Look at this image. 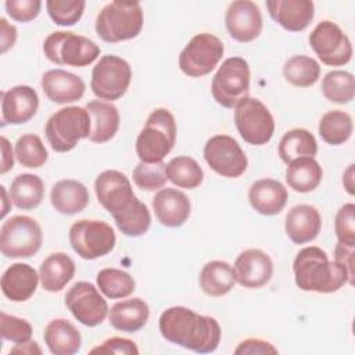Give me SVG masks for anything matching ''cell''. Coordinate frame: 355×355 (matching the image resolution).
<instances>
[{"mask_svg": "<svg viewBox=\"0 0 355 355\" xmlns=\"http://www.w3.org/2000/svg\"><path fill=\"white\" fill-rule=\"evenodd\" d=\"M161 336L197 354L214 352L220 343V326L212 316L196 313L186 306L165 309L158 320Z\"/></svg>", "mask_w": 355, "mask_h": 355, "instance_id": "6da1fadb", "label": "cell"}, {"mask_svg": "<svg viewBox=\"0 0 355 355\" xmlns=\"http://www.w3.org/2000/svg\"><path fill=\"white\" fill-rule=\"evenodd\" d=\"M293 272L295 284L302 291L330 294L349 283L347 269L337 261H330L316 245L300 250L293 262Z\"/></svg>", "mask_w": 355, "mask_h": 355, "instance_id": "7a4b0ae2", "label": "cell"}, {"mask_svg": "<svg viewBox=\"0 0 355 355\" xmlns=\"http://www.w3.org/2000/svg\"><path fill=\"white\" fill-rule=\"evenodd\" d=\"M176 143V121L166 108L154 110L136 139V154L141 162L155 164L172 151Z\"/></svg>", "mask_w": 355, "mask_h": 355, "instance_id": "3957f363", "label": "cell"}, {"mask_svg": "<svg viewBox=\"0 0 355 355\" xmlns=\"http://www.w3.org/2000/svg\"><path fill=\"white\" fill-rule=\"evenodd\" d=\"M143 10L137 1H111L96 17V33L107 43L136 37L143 28Z\"/></svg>", "mask_w": 355, "mask_h": 355, "instance_id": "277c9868", "label": "cell"}, {"mask_svg": "<svg viewBox=\"0 0 355 355\" xmlns=\"http://www.w3.org/2000/svg\"><path fill=\"white\" fill-rule=\"evenodd\" d=\"M92 128L90 115L86 108L69 105L54 112L46 122L44 133L50 147L57 153H67L89 137Z\"/></svg>", "mask_w": 355, "mask_h": 355, "instance_id": "5b68a950", "label": "cell"}, {"mask_svg": "<svg viewBox=\"0 0 355 355\" xmlns=\"http://www.w3.org/2000/svg\"><path fill=\"white\" fill-rule=\"evenodd\" d=\"M43 53L57 65L83 68L96 61L100 47L89 37L75 32H51L43 43Z\"/></svg>", "mask_w": 355, "mask_h": 355, "instance_id": "8992f818", "label": "cell"}, {"mask_svg": "<svg viewBox=\"0 0 355 355\" xmlns=\"http://www.w3.org/2000/svg\"><path fill=\"white\" fill-rule=\"evenodd\" d=\"M42 241V227L31 216L15 215L1 225L0 250L6 258H29L40 250Z\"/></svg>", "mask_w": 355, "mask_h": 355, "instance_id": "52a82bcc", "label": "cell"}, {"mask_svg": "<svg viewBox=\"0 0 355 355\" xmlns=\"http://www.w3.org/2000/svg\"><path fill=\"white\" fill-rule=\"evenodd\" d=\"M250 92V67L241 57H229L212 78L211 93L214 100L225 107L234 108Z\"/></svg>", "mask_w": 355, "mask_h": 355, "instance_id": "ba28073f", "label": "cell"}, {"mask_svg": "<svg viewBox=\"0 0 355 355\" xmlns=\"http://www.w3.org/2000/svg\"><path fill=\"white\" fill-rule=\"evenodd\" d=\"M69 244L82 258L93 261L110 254L115 244L116 236L114 229L104 220L79 219L69 227Z\"/></svg>", "mask_w": 355, "mask_h": 355, "instance_id": "9c48e42d", "label": "cell"}, {"mask_svg": "<svg viewBox=\"0 0 355 355\" xmlns=\"http://www.w3.org/2000/svg\"><path fill=\"white\" fill-rule=\"evenodd\" d=\"M98 204L107 209L115 222L126 216L141 201L135 196L129 179L119 171L107 169L94 180Z\"/></svg>", "mask_w": 355, "mask_h": 355, "instance_id": "30bf717a", "label": "cell"}, {"mask_svg": "<svg viewBox=\"0 0 355 355\" xmlns=\"http://www.w3.org/2000/svg\"><path fill=\"white\" fill-rule=\"evenodd\" d=\"M132 68L129 62L118 55H103L93 67L90 89L96 97L105 101L121 98L129 89Z\"/></svg>", "mask_w": 355, "mask_h": 355, "instance_id": "8fae6325", "label": "cell"}, {"mask_svg": "<svg viewBox=\"0 0 355 355\" xmlns=\"http://www.w3.org/2000/svg\"><path fill=\"white\" fill-rule=\"evenodd\" d=\"M234 125L241 139L251 146L266 144L275 133V119L268 107L250 96L234 107Z\"/></svg>", "mask_w": 355, "mask_h": 355, "instance_id": "7c38bea8", "label": "cell"}, {"mask_svg": "<svg viewBox=\"0 0 355 355\" xmlns=\"http://www.w3.org/2000/svg\"><path fill=\"white\" fill-rule=\"evenodd\" d=\"M223 43L212 33L202 32L193 36L179 55L180 71L190 78L211 73L223 57Z\"/></svg>", "mask_w": 355, "mask_h": 355, "instance_id": "4fadbf2b", "label": "cell"}, {"mask_svg": "<svg viewBox=\"0 0 355 355\" xmlns=\"http://www.w3.org/2000/svg\"><path fill=\"white\" fill-rule=\"evenodd\" d=\"M309 44L318 58L329 67H341L352 58V43L343 29L331 22H319L309 35Z\"/></svg>", "mask_w": 355, "mask_h": 355, "instance_id": "5bb4252c", "label": "cell"}, {"mask_svg": "<svg viewBox=\"0 0 355 355\" xmlns=\"http://www.w3.org/2000/svg\"><path fill=\"white\" fill-rule=\"evenodd\" d=\"M204 159L208 166L223 178H239L247 166L248 159L240 144L227 135H215L204 146Z\"/></svg>", "mask_w": 355, "mask_h": 355, "instance_id": "9a60e30c", "label": "cell"}, {"mask_svg": "<svg viewBox=\"0 0 355 355\" xmlns=\"http://www.w3.org/2000/svg\"><path fill=\"white\" fill-rule=\"evenodd\" d=\"M98 288L89 282L75 283L65 294V305L83 326L94 327L104 322L110 309Z\"/></svg>", "mask_w": 355, "mask_h": 355, "instance_id": "2e32d148", "label": "cell"}, {"mask_svg": "<svg viewBox=\"0 0 355 355\" xmlns=\"http://www.w3.org/2000/svg\"><path fill=\"white\" fill-rule=\"evenodd\" d=\"M225 25L230 37L240 43H250L262 32L261 10L250 0L232 1L226 10Z\"/></svg>", "mask_w": 355, "mask_h": 355, "instance_id": "e0dca14e", "label": "cell"}, {"mask_svg": "<svg viewBox=\"0 0 355 355\" xmlns=\"http://www.w3.org/2000/svg\"><path fill=\"white\" fill-rule=\"evenodd\" d=\"M236 282L245 288H259L268 284L273 275L270 257L259 248L243 251L234 262Z\"/></svg>", "mask_w": 355, "mask_h": 355, "instance_id": "ac0fdd59", "label": "cell"}, {"mask_svg": "<svg viewBox=\"0 0 355 355\" xmlns=\"http://www.w3.org/2000/svg\"><path fill=\"white\" fill-rule=\"evenodd\" d=\"M3 125H22L35 116L39 108L37 92L26 85H18L1 92Z\"/></svg>", "mask_w": 355, "mask_h": 355, "instance_id": "d6986e66", "label": "cell"}, {"mask_svg": "<svg viewBox=\"0 0 355 355\" xmlns=\"http://www.w3.org/2000/svg\"><path fill=\"white\" fill-rule=\"evenodd\" d=\"M270 18L288 32H301L312 22L315 4L311 0H269Z\"/></svg>", "mask_w": 355, "mask_h": 355, "instance_id": "ffe728a7", "label": "cell"}, {"mask_svg": "<svg viewBox=\"0 0 355 355\" xmlns=\"http://www.w3.org/2000/svg\"><path fill=\"white\" fill-rule=\"evenodd\" d=\"M40 85L47 98L55 104L75 103L83 97L86 89L80 76L61 68L44 72Z\"/></svg>", "mask_w": 355, "mask_h": 355, "instance_id": "44dd1931", "label": "cell"}, {"mask_svg": "<svg viewBox=\"0 0 355 355\" xmlns=\"http://www.w3.org/2000/svg\"><path fill=\"white\" fill-rule=\"evenodd\" d=\"M153 209L162 226L180 227L190 216L191 204L183 191L166 187L155 193Z\"/></svg>", "mask_w": 355, "mask_h": 355, "instance_id": "7402d4cb", "label": "cell"}, {"mask_svg": "<svg viewBox=\"0 0 355 355\" xmlns=\"http://www.w3.org/2000/svg\"><path fill=\"white\" fill-rule=\"evenodd\" d=\"M284 229L294 244H306L318 237L322 229V216L313 205L298 204L287 212Z\"/></svg>", "mask_w": 355, "mask_h": 355, "instance_id": "603a6c76", "label": "cell"}, {"mask_svg": "<svg viewBox=\"0 0 355 355\" xmlns=\"http://www.w3.org/2000/svg\"><path fill=\"white\" fill-rule=\"evenodd\" d=\"M288 193L283 183L275 179H259L248 189V201L261 215L273 216L283 211L287 204Z\"/></svg>", "mask_w": 355, "mask_h": 355, "instance_id": "cb8c5ba5", "label": "cell"}, {"mask_svg": "<svg viewBox=\"0 0 355 355\" xmlns=\"http://www.w3.org/2000/svg\"><path fill=\"white\" fill-rule=\"evenodd\" d=\"M39 275L33 266L22 262L10 265L1 276V293L12 302L28 301L36 291Z\"/></svg>", "mask_w": 355, "mask_h": 355, "instance_id": "d4e9b609", "label": "cell"}, {"mask_svg": "<svg viewBox=\"0 0 355 355\" xmlns=\"http://www.w3.org/2000/svg\"><path fill=\"white\" fill-rule=\"evenodd\" d=\"M90 115V133L89 140L93 143H107L110 141L119 129V111L118 108L101 100H92L85 107Z\"/></svg>", "mask_w": 355, "mask_h": 355, "instance_id": "484cf974", "label": "cell"}, {"mask_svg": "<svg viewBox=\"0 0 355 355\" xmlns=\"http://www.w3.org/2000/svg\"><path fill=\"white\" fill-rule=\"evenodd\" d=\"M87 187L75 179H62L54 183L50 191V201L55 211L62 215L82 212L89 204Z\"/></svg>", "mask_w": 355, "mask_h": 355, "instance_id": "4316f807", "label": "cell"}, {"mask_svg": "<svg viewBox=\"0 0 355 355\" xmlns=\"http://www.w3.org/2000/svg\"><path fill=\"white\" fill-rule=\"evenodd\" d=\"M150 318V308L141 298H129L112 305L108 312L110 323L122 333H136L143 329Z\"/></svg>", "mask_w": 355, "mask_h": 355, "instance_id": "83f0119b", "label": "cell"}, {"mask_svg": "<svg viewBox=\"0 0 355 355\" xmlns=\"http://www.w3.org/2000/svg\"><path fill=\"white\" fill-rule=\"evenodd\" d=\"M75 275V262L65 252L50 254L39 268V277L43 290L49 293L61 291Z\"/></svg>", "mask_w": 355, "mask_h": 355, "instance_id": "f1b7e54d", "label": "cell"}, {"mask_svg": "<svg viewBox=\"0 0 355 355\" xmlns=\"http://www.w3.org/2000/svg\"><path fill=\"white\" fill-rule=\"evenodd\" d=\"M43 338L49 351L54 355H73L82 347L79 330L69 320L62 318L49 322Z\"/></svg>", "mask_w": 355, "mask_h": 355, "instance_id": "f546056e", "label": "cell"}, {"mask_svg": "<svg viewBox=\"0 0 355 355\" xmlns=\"http://www.w3.org/2000/svg\"><path fill=\"white\" fill-rule=\"evenodd\" d=\"M200 287L209 297L226 295L234 287L236 275L230 263L225 261H209L200 272Z\"/></svg>", "mask_w": 355, "mask_h": 355, "instance_id": "4dcf8cb0", "label": "cell"}, {"mask_svg": "<svg viewBox=\"0 0 355 355\" xmlns=\"http://www.w3.org/2000/svg\"><path fill=\"white\" fill-rule=\"evenodd\" d=\"M323 169L315 158L302 157L291 161L286 169V182L297 193L313 191L322 182Z\"/></svg>", "mask_w": 355, "mask_h": 355, "instance_id": "1f68e13d", "label": "cell"}, {"mask_svg": "<svg viewBox=\"0 0 355 355\" xmlns=\"http://www.w3.org/2000/svg\"><path fill=\"white\" fill-rule=\"evenodd\" d=\"M277 153L280 159L288 165L297 158H313L318 154V143L309 130L295 128L283 135L277 146Z\"/></svg>", "mask_w": 355, "mask_h": 355, "instance_id": "d6a6232c", "label": "cell"}, {"mask_svg": "<svg viewBox=\"0 0 355 355\" xmlns=\"http://www.w3.org/2000/svg\"><path fill=\"white\" fill-rule=\"evenodd\" d=\"M44 197V183L33 173H21L14 178L10 187V198L18 209H33Z\"/></svg>", "mask_w": 355, "mask_h": 355, "instance_id": "836d02e7", "label": "cell"}, {"mask_svg": "<svg viewBox=\"0 0 355 355\" xmlns=\"http://www.w3.org/2000/svg\"><path fill=\"white\" fill-rule=\"evenodd\" d=\"M165 173L168 180L180 189L193 190L204 180L202 168L189 155H178L172 158L165 166Z\"/></svg>", "mask_w": 355, "mask_h": 355, "instance_id": "e575fe53", "label": "cell"}, {"mask_svg": "<svg viewBox=\"0 0 355 355\" xmlns=\"http://www.w3.org/2000/svg\"><path fill=\"white\" fill-rule=\"evenodd\" d=\"M352 129L351 115L341 110L327 111L319 121V135L330 146L344 144L351 137Z\"/></svg>", "mask_w": 355, "mask_h": 355, "instance_id": "d590c367", "label": "cell"}, {"mask_svg": "<svg viewBox=\"0 0 355 355\" xmlns=\"http://www.w3.org/2000/svg\"><path fill=\"white\" fill-rule=\"evenodd\" d=\"M283 75L293 86L311 87L319 80L320 65L312 57L293 55L284 62Z\"/></svg>", "mask_w": 355, "mask_h": 355, "instance_id": "8d00e7d4", "label": "cell"}, {"mask_svg": "<svg viewBox=\"0 0 355 355\" xmlns=\"http://www.w3.org/2000/svg\"><path fill=\"white\" fill-rule=\"evenodd\" d=\"M98 290L111 300L129 297L136 287L135 279L125 270L116 268H104L96 277Z\"/></svg>", "mask_w": 355, "mask_h": 355, "instance_id": "74e56055", "label": "cell"}, {"mask_svg": "<svg viewBox=\"0 0 355 355\" xmlns=\"http://www.w3.org/2000/svg\"><path fill=\"white\" fill-rule=\"evenodd\" d=\"M323 96L336 104H348L355 96V79L348 71L334 69L322 79Z\"/></svg>", "mask_w": 355, "mask_h": 355, "instance_id": "f35d334b", "label": "cell"}, {"mask_svg": "<svg viewBox=\"0 0 355 355\" xmlns=\"http://www.w3.org/2000/svg\"><path fill=\"white\" fill-rule=\"evenodd\" d=\"M15 158L25 168H40L46 164L49 154L37 135H22L15 143Z\"/></svg>", "mask_w": 355, "mask_h": 355, "instance_id": "ab89813d", "label": "cell"}, {"mask_svg": "<svg viewBox=\"0 0 355 355\" xmlns=\"http://www.w3.org/2000/svg\"><path fill=\"white\" fill-rule=\"evenodd\" d=\"M86 7L85 0H47L46 8L49 17L55 25L72 26L83 15Z\"/></svg>", "mask_w": 355, "mask_h": 355, "instance_id": "60d3db41", "label": "cell"}, {"mask_svg": "<svg viewBox=\"0 0 355 355\" xmlns=\"http://www.w3.org/2000/svg\"><path fill=\"white\" fill-rule=\"evenodd\" d=\"M165 166L166 164L164 162H155V164H146V162H139L133 172L132 178L135 184L146 191H157L161 190L168 178L165 173Z\"/></svg>", "mask_w": 355, "mask_h": 355, "instance_id": "b9f144b4", "label": "cell"}, {"mask_svg": "<svg viewBox=\"0 0 355 355\" xmlns=\"http://www.w3.org/2000/svg\"><path fill=\"white\" fill-rule=\"evenodd\" d=\"M0 326L1 338L6 341H11L14 344H24L31 341L32 338L33 329L26 319L0 312Z\"/></svg>", "mask_w": 355, "mask_h": 355, "instance_id": "7bdbcfd3", "label": "cell"}, {"mask_svg": "<svg viewBox=\"0 0 355 355\" xmlns=\"http://www.w3.org/2000/svg\"><path fill=\"white\" fill-rule=\"evenodd\" d=\"M334 232L338 243L355 247V205L344 204L336 214Z\"/></svg>", "mask_w": 355, "mask_h": 355, "instance_id": "ee69618b", "label": "cell"}, {"mask_svg": "<svg viewBox=\"0 0 355 355\" xmlns=\"http://www.w3.org/2000/svg\"><path fill=\"white\" fill-rule=\"evenodd\" d=\"M6 11L11 19L18 22L33 21L42 8L40 0H7L4 3Z\"/></svg>", "mask_w": 355, "mask_h": 355, "instance_id": "f6af8a7d", "label": "cell"}, {"mask_svg": "<svg viewBox=\"0 0 355 355\" xmlns=\"http://www.w3.org/2000/svg\"><path fill=\"white\" fill-rule=\"evenodd\" d=\"M92 354H119V355H139V348L136 343L123 337L107 338L101 345L90 349Z\"/></svg>", "mask_w": 355, "mask_h": 355, "instance_id": "bcb514c9", "label": "cell"}, {"mask_svg": "<svg viewBox=\"0 0 355 355\" xmlns=\"http://www.w3.org/2000/svg\"><path fill=\"white\" fill-rule=\"evenodd\" d=\"M236 355H268L277 354V348L269 341L261 338L243 340L234 349Z\"/></svg>", "mask_w": 355, "mask_h": 355, "instance_id": "7dc6e473", "label": "cell"}, {"mask_svg": "<svg viewBox=\"0 0 355 355\" xmlns=\"http://www.w3.org/2000/svg\"><path fill=\"white\" fill-rule=\"evenodd\" d=\"M354 248L355 247H349L341 243H337L336 248H334V261H337L338 263H341L349 276V284L354 286V277H355V262H354Z\"/></svg>", "mask_w": 355, "mask_h": 355, "instance_id": "c3c4849f", "label": "cell"}, {"mask_svg": "<svg viewBox=\"0 0 355 355\" xmlns=\"http://www.w3.org/2000/svg\"><path fill=\"white\" fill-rule=\"evenodd\" d=\"M17 28L7 22L6 18H0V51L7 53L17 42Z\"/></svg>", "mask_w": 355, "mask_h": 355, "instance_id": "681fc988", "label": "cell"}, {"mask_svg": "<svg viewBox=\"0 0 355 355\" xmlns=\"http://www.w3.org/2000/svg\"><path fill=\"white\" fill-rule=\"evenodd\" d=\"M0 146H1V166H0V172H1V175H4L10 169H12V166H14V153H12V147H11L10 141L4 136H1V139H0Z\"/></svg>", "mask_w": 355, "mask_h": 355, "instance_id": "f907efd6", "label": "cell"}, {"mask_svg": "<svg viewBox=\"0 0 355 355\" xmlns=\"http://www.w3.org/2000/svg\"><path fill=\"white\" fill-rule=\"evenodd\" d=\"M10 354H28V355H33V354H42V349L39 348L36 341H28L24 344H15L14 348H11Z\"/></svg>", "mask_w": 355, "mask_h": 355, "instance_id": "816d5d0a", "label": "cell"}, {"mask_svg": "<svg viewBox=\"0 0 355 355\" xmlns=\"http://www.w3.org/2000/svg\"><path fill=\"white\" fill-rule=\"evenodd\" d=\"M343 184L344 189L348 191L349 196L355 194V184H354V164L348 165L347 171L343 175Z\"/></svg>", "mask_w": 355, "mask_h": 355, "instance_id": "f5cc1de1", "label": "cell"}, {"mask_svg": "<svg viewBox=\"0 0 355 355\" xmlns=\"http://www.w3.org/2000/svg\"><path fill=\"white\" fill-rule=\"evenodd\" d=\"M0 189H1V194H3V208H1V218H4V216L7 215V212L10 211V209H8V207H7V204H8V201H11V198L8 200V197H7V191H6V187H4V186H1ZM11 202H12V201H11Z\"/></svg>", "mask_w": 355, "mask_h": 355, "instance_id": "db71d44e", "label": "cell"}]
</instances>
